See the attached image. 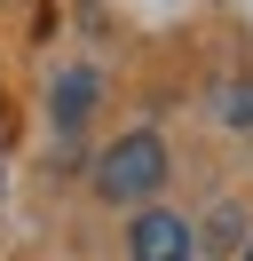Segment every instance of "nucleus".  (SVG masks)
<instances>
[{"label":"nucleus","mask_w":253,"mask_h":261,"mask_svg":"<svg viewBox=\"0 0 253 261\" xmlns=\"http://www.w3.org/2000/svg\"><path fill=\"white\" fill-rule=\"evenodd\" d=\"M166 182V143L158 135H119V143L95 159V190L111 206H142V198Z\"/></svg>","instance_id":"1"},{"label":"nucleus","mask_w":253,"mask_h":261,"mask_svg":"<svg viewBox=\"0 0 253 261\" xmlns=\"http://www.w3.org/2000/svg\"><path fill=\"white\" fill-rule=\"evenodd\" d=\"M245 261H253V245H245Z\"/></svg>","instance_id":"5"},{"label":"nucleus","mask_w":253,"mask_h":261,"mask_svg":"<svg viewBox=\"0 0 253 261\" xmlns=\"http://www.w3.org/2000/svg\"><path fill=\"white\" fill-rule=\"evenodd\" d=\"M127 253L135 261H198V238H190V222H174V214H135Z\"/></svg>","instance_id":"2"},{"label":"nucleus","mask_w":253,"mask_h":261,"mask_svg":"<svg viewBox=\"0 0 253 261\" xmlns=\"http://www.w3.org/2000/svg\"><path fill=\"white\" fill-rule=\"evenodd\" d=\"M221 119H230V127H253V80H230V87H221Z\"/></svg>","instance_id":"4"},{"label":"nucleus","mask_w":253,"mask_h":261,"mask_svg":"<svg viewBox=\"0 0 253 261\" xmlns=\"http://www.w3.org/2000/svg\"><path fill=\"white\" fill-rule=\"evenodd\" d=\"M87 103H95V71H63L56 80V127H87Z\"/></svg>","instance_id":"3"}]
</instances>
